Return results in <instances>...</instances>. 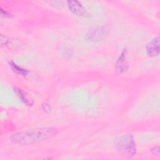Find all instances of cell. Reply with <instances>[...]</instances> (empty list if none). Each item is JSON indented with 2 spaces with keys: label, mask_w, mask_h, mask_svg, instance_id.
<instances>
[{
  "label": "cell",
  "mask_w": 160,
  "mask_h": 160,
  "mask_svg": "<svg viewBox=\"0 0 160 160\" xmlns=\"http://www.w3.org/2000/svg\"><path fill=\"white\" fill-rule=\"evenodd\" d=\"M106 30L102 27H98L91 29L86 34V39L90 41H99L104 38Z\"/></svg>",
  "instance_id": "3"
},
{
  "label": "cell",
  "mask_w": 160,
  "mask_h": 160,
  "mask_svg": "<svg viewBox=\"0 0 160 160\" xmlns=\"http://www.w3.org/2000/svg\"><path fill=\"white\" fill-rule=\"evenodd\" d=\"M9 65L11 68V69L16 72H17L18 74H21V76H26L27 74H28V71L18 66L17 64H16L14 62H9Z\"/></svg>",
  "instance_id": "7"
},
{
  "label": "cell",
  "mask_w": 160,
  "mask_h": 160,
  "mask_svg": "<svg viewBox=\"0 0 160 160\" xmlns=\"http://www.w3.org/2000/svg\"><path fill=\"white\" fill-rule=\"evenodd\" d=\"M151 152L154 154V155H156V156H159V148L158 146H155V147H153L151 149Z\"/></svg>",
  "instance_id": "9"
},
{
  "label": "cell",
  "mask_w": 160,
  "mask_h": 160,
  "mask_svg": "<svg viewBox=\"0 0 160 160\" xmlns=\"http://www.w3.org/2000/svg\"><path fill=\"white\" fill-rule=\"evenodd\" d=\"M115 148L119 154L131 157L136 154V146L133 137L131 134L122 135L115 140Z\"/></svg>",
  "instance_id": "2"
},
{
  "label": "cell",
  "mask_w": 160,
  "mask_h": 160,
  "mask_svg": "<svg viewBox=\"0 0 160 160\" xmlns=\"http://www.w3.org/2000/svg\"><path fill=\"white\" fill-rule=\"evenodd\" d=\"M68 6L71 12H72L73 14L82 16H85L87 14L86 10L84 9V8L82 6V5L78 1H67Z\"/></svg>",
  "instance_id": "4"
},
{
  "label": "cell",
  "mask_w": 160,
  "mask_h": 160,
  "mask_svg": "<svg viewBox=\"0 0 160 160\" xmlns=\"http://www.w3.org/2000/svg\"><path fill=\"white\" fill-rule=\"evenodd\" d=\"M58 131L52 127H43L23 130L12 134L10 141L16 144L28 145L41 142L56 136Z\"/></svg>",
  "instance_id": "1"
},
{
  "label": "cell",
  "mask_w": 160,
  "mask_h": 160,
  "mask_svg": "<svg viewBox=\"0 0 160 160\" xmlns=\"http://www.w3.org/2000/svg\"><path fill=\"white\" fill-rule=\"evenodd\" d=\"M116 71L119 73L124 72L128 69V64L126 62V51H122L119 56L116 64Z\"/></svg>",
  "instance_id": "6"
},
{
  "label": "cell",
  "mask_w": 160,
  "mask_h": 160,
  "mask_svg": "<svg viewBox=\"0 0 160 160\" xmlns=\"http://www.w3.org/2000/svg\"><path fill=\"white\" fill-rule=\"evenodd\" d=\"M16 92L18 94V96H19V98L21 99L22 101H23L25 104H28V105H31L32 103L31 102V100H29L27 96V95H26V94L24 93V91H22L21 89H16Z\"/></svg>",
  "instance_id": "8"
},
{
  "label": "cell",
  "mask_w": 160,
  "mask_h": 160,
  "mask_svg": "<svg viewBox=\"0 0 160 160\" xmlns=\"http://www.w3.org/2000/svg\"><path fill=\"white\" fill-rule=\"evenodd\" d=\"M146 51L149 56L155 57L159 54V39L158 37L152 39L146 46Z\"/></svg>",
  "instance_id": "5"
}]
</instances>
